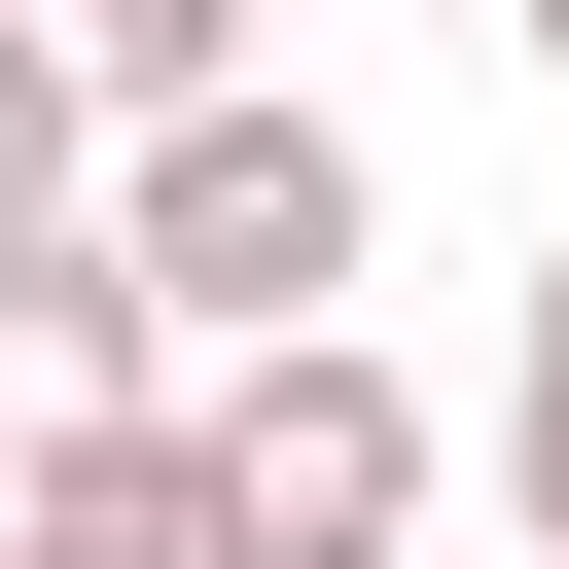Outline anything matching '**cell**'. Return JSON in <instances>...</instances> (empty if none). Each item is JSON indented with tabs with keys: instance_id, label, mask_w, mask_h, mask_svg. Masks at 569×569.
Here are the masks:
<instances>
[{
	"instance_id": "1",
	"label": "cell",
	"mask_w": 569,
	"mask_h": 569,
	"mask_svg": "<svg viewBox=\"0 0 569 569\" xmlns=\"http://www.w3.org/2000/svg\"><path fill=\"white\" fill-rule=\"evenodd\" d=\"M356 249H391V142H356L320 71H249V107H142V142H107V284H142L178 356L356 320Z\"/></svg>"
},
{
	"instance_id": "2",
	"label": "cell",
	"mask_w": 569,
	"mask_h": 569,
	"mask_svg": "<svg viewBox=\"0 0 569 569\" xmlns=\"http://www.w3.org/2000/svg\"><path fill=\"white\" fill-rule=\"evenodd\" d=\"M213 498H249V569H427L462 427H427L391 320H284V356H213Z\"/></svg>"
},
{
	"instance_id": "3",
	"label": "cell",
	"mask_w": 569,
	"mask_h": 569,
	"mask_svg": "<svg viewBox=\"0 0 569 569\" xmlns=\"http://www.w3.org/2000/svg\"><path fill=\"white\" fill-rule=\"evenodd\" d=\"M142 391H213V356H178L107 249H0V498H36V462H107Z\"/></svg>"
},
{
	"instance_id": "4",
	"label": "cell",
	"mask_w": 569,
	"mask_h": 569,
	"mask_svg": "<svg viewBox=\"0 0 569 569\" xmlns=\"http://www.w3.org/2000/svg\"><path fill=\"white\" fill-rule=\"evenodd\" d=\"M0 569H249V498H213V391H142L107 462H36V498H0Z\"/></svg>"
},
{
	"instance_id": "5",
	"label": "cell",
	"mask_w": 569,
	"mask_h": 569,
	"mask_svg": "<svg viewBox=\"0 0 569 569\" xmlns=\"http://www.w3.org/2000/svg\"><path fill=\"white\" fill-rule=\"evenodd\" d=\"M36 36H71V107H107V142H142V107H249V71H284V0H36Z\"/></svg>"
},
{
	"instance_id": "6",
	"label": "cell",
	"mask_w": 569,
	"mask_h": 569,
	"mask_svg": "<svg viewBox=\"0 0 569 569\" xmlns=\"http://www.w3.org/2000/svg\"><path fill=\"white\" fill-rule=\"evenodd\" d=\"M0 249H107V107H71L36 0H0Z\"/></svg>"
},
{
	"instance_id": "7",
	"label": "cell",
	"mask_w": 569,
	"mask_h": 569,
	"mask_svg": "<svg viewBox=\"0 0 569 569\" xmlns=\"http://www.w3.org/2000/svg\"><path fill=\"white\" fill-rule=\"evenodd\" d=\"M498 498H533V569H569V249H533V356H498Z\"/></svg>"
},
{
	"instance_id": "8",
	"label": "cell",
	"mask_w": 569,
	"mask_h": 569,
	"mask_svg": "<svg viewBox=\"0 0 569 569\" xmlns=\"http://www.w3.org/2000/svg\"><path fill=\"white\" fill-rule=\"evenodd\" d=\"M498 36H533V71H569V0H498Z\"/></svg>"
}]
</instances>
